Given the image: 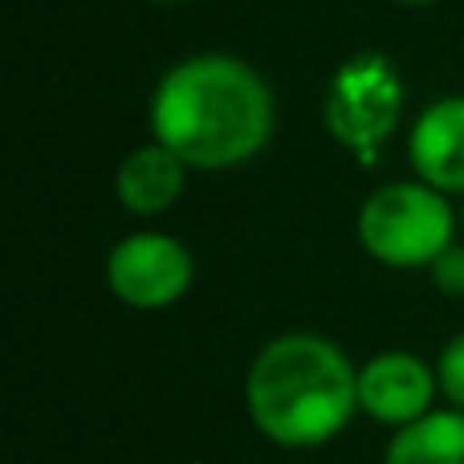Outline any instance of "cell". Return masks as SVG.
Returning a JSON list of instances; mask_svg holds the SVG:
<instances>
[{"instance_id": "1", "label": "cell", "mask_w": 464, "mask_h": 464, "mask_svg": "<svg viewBox=\"0 0 464 464\" xmlns=\"http://www.w3.org/2000/svg\"><path fill=\"white\" fill-rule=\"evenodd\" d=\"M151 139L196 171L256 160L277 127V102L261 70L232 53H192L155 82Z\"/></svg>"}, {"instance_id": "2", "label": "cell", "mask_w": 464, "mask_h": 464, "mask_svg": "<svg viewBox=\"0 0 464 464\" xmlns=\"http://www.w3.org/2000/svg\"><path fill=\"white\" fill-rule=\"evenodd\" d=\"M253 428L277 449H322L359 416V367L338 343L289 330L256 351L245 375Z\"/></svg>"}, {"instance_id": "3", "label": "cell", "mask_w": 464, "mask_h": 464, "mask_svg": "<svg viewBox=\"0 0 464 464\" xmlns=\"http://www.w3.org/2000/svg\"><path fill=\"white\" fill-rule=\"evenodd\" d=\"M359 245L387 269H432V261L457 240V212L449 196L424 179H395L362 200Z\"/></svg>"}, {"instance_id": "4", "label": "cell", "mask_w": 464, "mask_h": 464, "mask_svg": "<svg viewBox=\"0 0 464 464\" xmlns=\"http://www.w3.org/2000/svg\"><path fill=\"white\" fill-rule=\"evenodd\" d=\"M403 114V82L387 53H354L334 70L322 98V122L330 139L359 160H379Z\"/></svg>"}, {"instance_id": "5", "label": "cell", "mask_w": 464, "mask_h": 464, "mask_svg": "<svg viewBox=\"0 0 464 464\" xmlns=\"http://www.w3.org/2000/svg\"><path fill=\"white\" fill-rule=\"evenodd\" d=\"M196 281V256L171 232H130L106 256V285L130 310H168Z\"/></svg>"}, {"instance_id": "6", "label": "cell", "mask_w": 464, "mask_h": 464, "mask_svg": "<svg viewBox=\"0 0 464 464\" xmlns=\"http://www.w3.org/2000/svg\"><path fill=\"white\" fill-rule=\"evenodd\" d=\"M440 400L436 367L411 351H379L359 367V411L383 428H408Z\"/></svg>"}, {"instance_id": "7", "label": "cell", "mask_w": 464, "mask_h": 464, "mask_svg": "<svg viewBox=\"0 0 464 464\" xmlns=\"http://www.w3.org/2000/svg\"><path fill=\"white\" fill-rule=\"evenodd\" d=\"M416 179L444 196H464V94H444L424 106L408 135Z\"/></svg>"}, {"instance_id": "8", "label": "cell", "mask_w": 464, "mask_h": 464, "mask_svg": "<svg viewBox=\"0 0 464 464\" xmlns=\"http://www.w3.org/2000/svg\"><path fill=\"white\" fill-rule=\"evenodd\" d=\"M188 163L163 143H143L119 163L114 171V196L130 217H163L176 208L188 188Z\"/></svg>"}, {"instance_id": "9", "label": "cell", "mask_w": 464, "mask_h": 464, "mask_svg": "<svg viewBox=\"0 0 464 464\" xmlns=\"http://www.w3.org/2000/svg\"><path fill=\"white\" fill-rule=\"evenodd\" d=\"M383 464H464V411L432 408L416 424L395 428Z\"/></svg>"}, {"instance_id": "10", "label": "cell", "mask_w": 464, "mask_h": 464, "mask_svg": "<svg viewBox=\"0 0 464 464\" xmlns=\"http://www.w3.org/2000/svg\"><path fill=\"white\" fill-rule=\"evenodd\" d=\"M432 367H436V383H440V395L449 400V408L464 411V330L440 346V359Z\"/></svg>"}, {"instance_id": "11", "label": "cell", "mask_w": 464, "mask_h": 464, "mask_svg": "<svg viewBox=\"0 0 464 464\" xmlns=\"http://www.w3.org/2000/svg\"><path fill=\"white\" fill-rule=\"evenodd\" d=\"M428 273H432V285L440 289L444 297H464V245L460 240H452V245L432 261Z\"/></svg>"}, {"instance_id": "12", "label": "cell", "mask_w": 464, "mask_h": 464, "mask_svg": "<svg viewBox=\"0 0 464 464\" xmlns=\"http://www.w3.org/2000/svg\"><path fill=\"white\" fill-rule=\"evenodd\" d=\"M395 5H408V8H424V5H436V0H395Z\"/></svg>"}, {"instance_id": "13", "label": "cell", "mask_w": 464, "mask_h": 464, "mask_svg": "<svg viewBox=\"0 0 464 464\" xmlns=\"http://www.w3.org/2000/svg\"><path fill=\"white\" fill-rule=\"evenodd\" d=\"M155 5H188V0H155Z\"/></svg>"}, {"instance_id": "14", "label": "cell", "mask_w": 464, "mask_h": 464, "mask_svg": "<svg viewBox=\"0 0 464 464\" xmlns=\"http://www.w3.org/2000/svg\"><path fill=\"white\" fill-rule=\"evenodd\" d=\"M460 228H464V204H460Z\"/></svg>"}]
</instances>
